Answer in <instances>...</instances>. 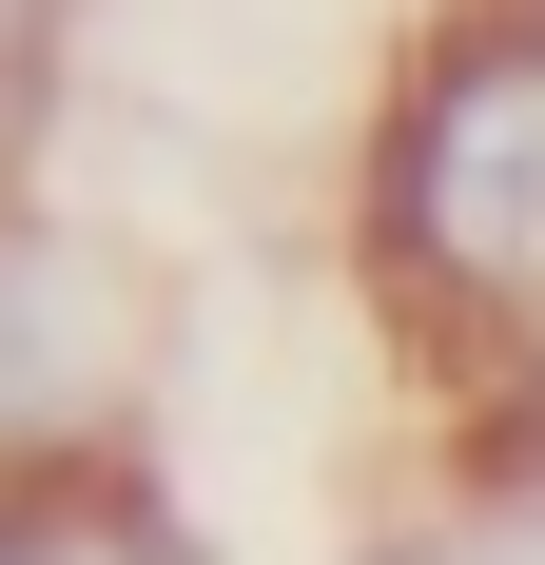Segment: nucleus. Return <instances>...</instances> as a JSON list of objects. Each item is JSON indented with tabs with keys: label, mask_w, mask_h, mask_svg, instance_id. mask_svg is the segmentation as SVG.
I'll return each mask as SVG.
<instances>
[{
	"label": "nucleus",
	"mask_w": 545,
	"mask_h": 565,
	"mask_svg": "<svg viewBox=\"0 0 545 565\" xmlns=\"http://www.w3.org/2000/svg\"><path fill=\"white\" fill-rule=\"evenodd\" d=\"M351 292L468 391L545 332V0H429L351 137Z\"/></svg>",
	"instance_id": "nucleus-1"
},
{
	"label": "nucleus",
	"mask_w": 545,
	"mask_h": 565,
	"mask_svg": "<svg viewBox=\"0 0 545 565\" xmlns=\"http://www.w3.org/2000/svg\"><path fill=\"white\" fill-rule=\"evenodd\" d=\"M157 429V292L20 175L0 195V488H98Z\"/></svg>",
	"instance_id": "nucleus-2"
},
{
	"label": "nucleus",
	"mask_w": 545,
	"mask_h": 565,
	"mask_svg": "<svg viewBox=\"0 0 545 565\" xmlns=\"http://www.w3.org/2000/svg\"><path fill=\"white\" fill-rule=\"evenodd\" d=\"M58 78H78V0H0V195L40 175V137H58Z\"/></svg>",
	"instance_id": "nucleus-3"
},
{
	"label": "nucleus",
	"mask_w": 545,
	"mask_h": 565,
	"mask_svg": "<svg viewBox=\"0 0 545 565\" xmlns=\"http://www.w3.org/2000/svg\"><path fill=\"white\" fill-rule=\"evenodd\" d=\"M448 409H468V488H545V332L506 351V371H468Z\"/></svg>",
	"instance_id": "nucleus-4"
},
{
	"label": "nucleus",
	"mask_w": 545,
	"mask_h": 565,
	"mask_svg": "<svg viewBox=\"0 0 545 565\" xmlns=\"http://www.w3.org/2000/svg\"><path fill=\"white\" fill-rule=\"evenodd\" d=\"M78 526H117V546H157V508H137V468H98V488H0V565H58Z\"/></svg>",
	"instance_id": "nucleus-5"
}]
</instances>
